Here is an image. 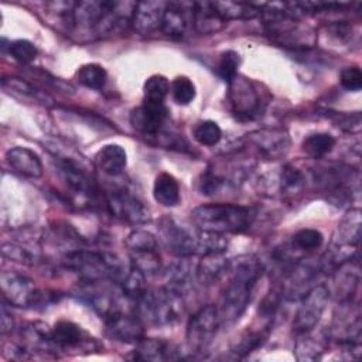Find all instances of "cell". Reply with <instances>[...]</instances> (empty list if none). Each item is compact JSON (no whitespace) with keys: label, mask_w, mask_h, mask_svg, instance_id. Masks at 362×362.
I'll return each mask as SVG.
<instances>
[{"label":"cell","mask_w":362,"mask_h":362,"mask_svg":"<svg viewBox=\"0 0 362 362\" xmlns=\"http://www.w3.org/2000/svg\"><path fill=\"white\" fill-rule=\"evenodd\" d=\"M230 279L223 290L219 315L221 322H235L252 301L255 287L263 274V264L255 256H243L230 262Z\"/></svg>","instance_id":"1"},{"label":"cell","mask_w":362,"mask_h":362,"mask_svg":"<svg viewBox=\"0 0 362 362\" xmlns=\"http://www.w3.org/2000/svg\"><path fill=\"white\" fill-rule=\"evenodd\" d=\"M253 219V211L238 204H204L191 211V221L194 226L201 230L222 235L243 233L252 226Z\"/></svg>","instance_id":"2"},{"label":"cell","mask_w":362,"mask_h":362,"mask_svg":"<svg viewBox=\"0 0 362 362\" xmlns=\"http://www.w3.org/2000/svg\"><path fill=\"white\" fill-rule=\"evenodd\" d=\"M263 25L266 34L281 47L293 49H310L317 41L315 30L300 18L283 13L274 3L262 6Z\"/></svg>","instance_id":"3"},{"label":"cell","mask_w":362,"mask_h":362,"mask_svg":"<svg viewBox=\"0 0 362 362\" xmlns=\"http://www.w3.org/2000/svg\"><path fill=\"white\" fill-rule=\"evenodd\" d=\"M62 264L75 273L82 283H120L124 276L120 260L106 252L79 249L65 255Z\"/></svg>","instance_id":"4"},{"label":"cell","mask_w":362,"mask_h":362,"mask_svg":"<svg viewBox=\"0 0 362 362\" xmlns=\"http://www.w3.org/2000/svg\"><path fill=\"white\" fill-rule=\"evenodd\" d=\"M136 313L147 325H173L184 313L182 294L168 286L147 288L136 303Z\"/></svg>","instance_id":"5"},{"label":"cell","mask_w":362,"mask_h":362,"mask_svg":"<svg viewBox=\"0 0 362 362\" xmlns=\"http://www.w3.org/2000/svg\"><path fill=\"white\" fill-rule=\"evenodd\" d=\"M158 239L168 252L178 257H189L201 253V229L185 226L173 218H163L158 223Z\"/></svg>","instance_id":"6"},{"label":"cell","mask_w":362,"mask_h":362,"mask_svg":"<svg viewBox=\"0 0 362 362\" xmlns=\"http://www.w3.org/2000/svg\"><path fill=\"white\" fill-rule=\"evenodd\" d=\"M126 247L132 267L146 277H154L161 272V257L157 238L143 229H136L126 238Z\"/></svg>","instance_id":"7"},{"label":"cell","mask_w":362,"mask_h":362,"mask_svg":"<svg viewBox=\"0 0 362 362\" xmlns=\"http://www.w3.org/2000/svg\"><path fill=\"white\" fill-rule=\"evenodd\" d=\"M228 102L232 113L240 120L259 117L266 106L257 86L242 75L228 82Z\"/></svg>","instance_id":"8"},{"label":"cell","mask_w":362,"mask_h":362,"mask_svg":"<svg viewBox=\"0 0 362 362\" xmlns=\"http://www.w3.org/2000/svg\"><path fill=\"white\" fill-rule=\"evenodd\" d=\"M57 168L71 198L82 206L96 205L99 191L90 175L72 158L57 157Z\"/></svg>","instance_id":"9"},{"label":"cell","mask_w":362,"mask_h":362,"mask_svg":"<svg viewBox=\"0 0 362 362\" xmlns=\"http://www.w3.org/2000/svg\"><path fill=\"white\" fill-rule=\"evenodd\" d=\"M106 211L117 221L129 225H141L150 221L148 208L130 191L115 188L103 194Z\"/></svg>","instance_id":"10"},{"label":"cell","mask_w":362,"mask_h":362,"mask_svg":"<svg viewBox=\"0 0 362 362\" xmlns=\"http://www.w3.org/2000/svg\"><path fill=\"white\" fill-rule=\"evenodd\" d=\"M51 339L55 354H89L100 349L99 342L82 327L72 321H58L51 328Z\"/></svg>","instance_id":"11"},{"label":"cell","mask_w":362,"mask_h":362,"mask_svg":"<svg viewBox=\"0 0 362 362\" xmlns=\"http://www.w3.org/2000/svg\"><path fill=\"white\" fill-rule=\"evenodd\" d=\"M329 294L331 291L325 284H317L301 297V304L293 321V331L296 335L313 331L318 325L327 308Z\"/></svg>","instance_id":"12"},{"label":"cell","mask_w":362,"mask_h":362,"mask_svg":"<svg viewBox=\"0 0 362 362\" xmlns=\"http://www.w3.org/2000/svg\"><path fill=\"white\" fill-rule=\"evenodd\" d=\"M221 325V315L216 305H205L199 308L188 321L187 344L192 352L204 351L214 339Z\"/></svg>","instance_id":"13"},{"label":"cell","mask_w":362,"mask_h":362,"mask_svg":"<svg viewBox=\"0 0 362 362\" xmlns=\"http://www.w3.org/2000/svg\"><path fill=\"white\" fill-rule=\"evenodd\" d=\"M0 287L3 298L16 307L38 305L41 291L37 290L34 281L17 272H1Z\"/></svg>","instance_id":"14"},{"label":"cell","mask_w":362,"mask_h":362,"mask_svg":"<svg viewBox=\"0 0 362 362\" xmlns=\"http://www.w3.org/2000/svg\"><path fill=\"white\" fill-rule=\"evenodd\" d=\"M168 109L165 103H144L134 107L130 112L132 127L143 136L158 139V136L165 132L164 126L168 120Z\"/></svg>","instance_id":"15"},{"label":"cell","mask_w":362,"mask_h":362,"mask_svg":"<svg viewBox=\"0 0 362 362\" xmlns=\"http://www.w3.org/2000/svg\"><path fill=\"white\" fill-rule=\"evenodd\" d=\"M103 321L106 335L115 341L137 344L144 338V322L137 313L133 314L132 311H122Z\"/></svg>","instance_id":"16"},{"label":"cell","mask_w":362,"mask_h":362,"mask_svg":"<svg viewBox=\"0 0 362 362\" xmlns=\"http://www.w3.org/2000/svg\"><path fill=\"white\" fill-rule=\"evenodd\" d=\"M246 141L266 158L274 160L286 154L290 146V137L283 129H262L246 136Z\"/></svg>","instance_id":"17"},{"label":"cell","mask_w":362,"mask_h":362,"mask_svg":"<svg viewBox=\"0 0 362 362\" xmlns=\"http://www.w3.org/2000/svg\"><path fill=\"white\" fill-rule=\"evenodd\" d=\"M167 1L146 0L136 4L130 25L140 35L153 34L157 30H161L163 17L165 11Z\"/></svg>","instance_id":"18"},{"label":"cell","mask_w":362,"mask_h":362,"mask_svg":"<svg viewBox=\"0 0 362 362\" xmlns=\"http://www.w3.org/2000/svg\"><path fill=\"white\" fill-rule=\"evenodd\" d=\"M129 358L133 361H171L181 358V354L170 341L160 338H141Z\"/></svg>","instance_id":"19"},{"label":"cell","mask_w":362,"mask_h":362,"mask_svg":"<svg viewBox=\"0 0 362 362\" xmlns=\"http://www.w3.org/2000/svg\"><path fill=\"white\" fill-rule=\"evenodd\" d=\"M192 10V3L168 1L163 17L161 31L173 40H181L188 30V11Z\"/></svg>","instance_id":"20"},{"label":"cell","mask_w":362,"mask_h":362,"mask_svg":"<svg viewBox=\"0 0 362 362\" xmlns=\"http://www.w3.org/2000/svg\"><path fill=\"white\" fill-rule=\"evenodd\" d=\"M192 24L198 34L209 35L225 28L228 21L216 11L212 1L192 3Z\"/></svg>","instance_id":"21"},{"label":"cell","mask_w":362,"mask_h":362,"mask_svg":"<svg viewBox=\"0 0 362 362\" xmlns=\"http://www.w3.org/2000/svg\"><path fill=\"white\" fill-rule=\"evenodd\" d=\"M6 160L16 173L27 178H40L44 173L38 154L27 147H13L7 150Z\"/></svg>","instance_id":"22"},{"label":"cell","mask_w":362,"mask_h":362,"mask_svg":"<svg viewBox=\"0 0 362 362\" xmlns=\"http://www.w3.org/2000/svg\"><path fill=\"white\" fill-rule=\"evenodd\" d=\"M320 270L318 262L317 263H300L297 264L293 272L290 273L286 286L283 287V294H286L290 300H296L303 297L311 287L310 284L317 277Z\"/></svg>","instance_id":"23"},{"label":"cell","mask_w":362,"mask_h":362,"mask_svg":"<svg viewBox=\"0 0 362 362\" xmlns=\"http://www.w3.org/2000/svg\"><path fill=\"white\" fill-rule=\"evenodd\" d=\"M334 274V288L339 301H349L352 300L354 294L356 293L358 283H359V263L358 259L354 257L348 262L342 263L338 269L332 272Z\"/></svg>","instance_id":"24"},{"label":"cell","mask_w":362,"mask_h":362,"mask_svg":"<svg viewBox=\"0 0 362 362\" xmlns=\"http://www.w3.org/2000/svg\"><path fill=\"white\" fill-rule=\"evenodd\" d=\"M361 209H348L337 226L332 243L344 247L358 249L361 242Z\"/></svg>","instance_id":"25"},{"label":"cell","mask_w":362,"mask_h":362,"mask_svg":"<svg viewBox=\"0 0 362 362\" xmlns=\"http://www.w3.org/2000/svg\"><path fill=\"white\" fill-rule=\"evenodd\" d=\"M230 267V260L223 256V253H211L201 256L195 267V277L204 286H211L218 283Z\"/></svg>","instance_id":"26"},{"label":"cell","mask_w":362,"mask_h":362,"mask_svg":"<svg viewBox=\"0 0 362 362\" xmlns=\"http://www.w3.org/2000/svg\"><path fill=\"white\" fill-rule=\"evenodd\" d=\"M93 163L103 174L116 177L123 173L127 164L126 150L119 144L103 146L93 157Z\"/></svg>","instance_id":"27"},{"label":"cell","mask_w":362,"mask_h":362,"mask_svg":"<svg viewBox=\"0 0 362 362\" xmlns=\"http://www.w3.org/2000/svg\"><path fill=\"white\" fill-rule=\"evenodd\" d=\"M1 255L13 262H17L25 266L37 264L41 260L40 242L38 240H34L30 243H23L18 240L4 242L1 245Z\"/></svg>","instance_id":"28"},{"label":"cell","mask_w":362,"mask_h":362,"mask_svg":"<svg viewBox=\"0 0 362 362\" xmlns=\"http://www.w3.org/2000/svg\"><path fill=\"white\" fill-rule=\"evenodd\" d=\"M153 197L163 206H175L180 199V185L170 173H160L153 185Z\"/></svg>","instance_id":"29"},{"label":"cell","mask_w":362,"mask_h":362,"mask_svg":"<svg viewBox=\"0 0 362 362\" xmlns=\"http://www.w3.org/2000/svg\"><path fill=\"white\" fill-rule=\"evenodd\" d=\"M314 331V329H313ZM313 331L297 335L294 354L298 361H317L322 356L327 349L328 335L324 338L315 337Z\"/></svg>","instance_id":"30"},{"label":"cell","mask_w":362,"mask_h":362,"mask_svg":"<svg viewBox=\"0 0 362 362\" xmlns=\"http://www.w3.org/2000/svg\"><path fill=\"white\" fill-rule=\"evenodd\" d=\"M305 174L293 164H286L281 167L279 175V188L284 198L291 199L298 197L305 188Z\"/></svg>","instance_id":"31"},{"label":"cell","mask_w":362,"mask_h":362,"mask_svg":"<svg viewBox=\"0 0 362 362\" xmlns=\"http://www.w3.org/2000/svg\"><path fill=\"white\" fill-rule=\"evenodd\" d=\"M216 11L228 20H252L262 16V6L243 1H212Z\"/></svg>","instance_id":"32"},{"label":"cell","mask_w":362,"mask_h":362,"mask_svg":"<svg viewBox=\"0 0 362 362\" xmlns=\"http://www.w3.org/2000/svg\"><path fill=\"white\" fill-rule=\"evenodd\" d=\"M270 327H272V324H266V325H263L262 328L259 327V329L246 331V332L239 338V341L233 345V348H232L230 352H232L236 358H243V356H246L247 354L253 352L255 349H257L259 346H262V344L267 339L269 332H270Z\"/></svg>","instance_id":"33"},{"label":"cell","mask_w":362,"mask_h":362,"mask_svg":"<svg viewBox=\"0 0 362 362\" xmlns=\"http://www.w3.org/2000/svg\"><path fill=\"white\" fill-rule=\"evenodd\" d=\"M335 146V139L334 136L328 134V133H314L310 134L308 137L304 139L301 147L303 151L311 157V158H324L327 154H329L332 151Z\"/></svg>","instance_id":"34"},{"label":"cell","mask_w":362,"mask_h":362,"mask_svg":"<svg viewBox=\"0 0 362 362\" xmlns=\"http://www.w3.org/2000/svg\"><path fill=\"white\" fill-rule=\"evenodd\" d=\"M170 93V82L164 75H151L147 78L143 86L144 103H164Z\"/></svg>","instance_id":"35"},{"label":"cell","mask_w":362,"mask_h":362,"mask_svg":"<svg viewBox=\"0 0 362 362\" xmlns=\"http://www.w3.org/2000/svg\"><path fill=\"white\" fill-rule=\"evenodd\" d=\"M146 276L139 272L134 267H130L129 272L124 273L123 279L120 280L119 286L123 291V294L132 301V303H137L139 298L144 294V291L147 290L146 287Z\"/></svg>","instance_id":"36"},{"label":"cell","mask_w":362,"mask_h":362,"mask_svg":"<svg viewBox=\"0 0 362 362\" xmlns=\"http://www.w3.org/2000/svg\"><path fill=\"white\" fill-rule=\"evenodd\" d=\"M78 82L89 89H102L107 81L106 69L99 64H85L76 71Z\"/></svg>","instance_id":"37"},{"label":"cell","mask_w":362,"mask_h":362,"mask_svg":"<svg viewBox=\"0 0 362 362\" xmlns=\"http://www.w3.org/2000/svg\"><path fill=\"white\" fill-rule=\"evenodd\" d=\"M192 136L201 146L212 147L222 139V129L214 120H204L194 127Z\"/></svg>","instance_id":"38"},{"label":"cell","mask_w":362,"mask_h":362,"mask_svg":"<svg viewBox=\"0 0 362 362\" xmlns=\"http://www.w3.org/2000/svg\"><path fill=\"white\" fill-rule=\"evenodd\" d=\"M324 242V236L320 230L313 229V228H304L297 230L293 235V247L296 250H303V252H313L318 247H321Z\"/></svg>","instance_id":"39"},{"label":"cell","mask_w":362,"mask_h":362,"mask_svg":"<svg viewBox=\"0 0 362 362\" xmlns=\"http://www.w3.org/2000/svg\"><path fill=\"white\" fill-rule=\"evenodd\" d=\"M182 260L173 264L167 272V281L168 287L182 294V290L188 286V281L191 279V267L187 262V257H181Z\"/></svg>","instance_id":"40"},{"label":"cell","mask_w":362,"mask_h":362,"mask_svg":"<svg viewBox=\"0 0 362 362\" xmlns=\"http://www.w3.org/2000/svg\"><path fill=\"white\" fill-rule=\"evenodd\" d=\"M170 90L173 95V99L178 105H188L195 99L197 89L194 82L188 76H177L171 83H170Z\"/></svg>","instance_id":"41"},{"label":"cell","mask_w":362,"mask_h":362,"mask_svg":"<svg viewBox=\"0 0 362 362\" xmlns=\"http://www.w3.org/2000/svg\"><path fill=\"white\" fill-rule=\"evenodd\" d=\"M239 65H240V55L236 51L228 49L221 54V58H219L218 66H216V72L228 83L238 75Z\"/></svg>","instance_id":"42"},{"label":"cell","mask_w":362,"mask_h":362,"mask_svg":"<svg viewBox=\"0 0 362 362\" xmlns=\"http://www.w3.org/2000/svg\"><path fill=\"white\" fill-rule=\"evenodd\" d=\"M8 52L13 57V59H16L21 65L31 64L38 55L37 47L27 40H16L10 42Z\"/></svg>","instance_id":"43"},{"label":"cell","mask_w":362,"mask_h":362,"mask_svg":"<svg viewBox=\"0 0 362 362\" xmlns=\"http://www.w3.org/2000/svg\"><path fill=\"white\" fill-rule=\"evenodd\" d=\"M341 86L346 90L356 92L362 86V72L358 66H346L339 75Z\"/></svg>","instance_id":"44"},{"label":"cell","mask_w":362,"mask_h":362,"mask_svg":"<svg viewBox=\"0 0 362 362\" xmlns=\"http://www.w3.org/2000/svg\"><path fill=\"white\" fill-rule=\"evenodd\" d=\"M335 123H337V126L341 127L344 132L355 133V132H359V129H361V115H359V112L337 115Z\"/></svg>","instance_id":"45"},{"label":"cell","mask_w":362,"mask_h":362,"mask_svg":"<svg viewBox=\"0 0 362 362\" xmlns=\"http://www.w3.org/2000/svg\"><path fill=\"white\" fill-rule=\"evenodd\" d=\"M0 325H1V335L11 334V331L14 329V320H13V315L7 311L6 305H3V307H1Z\"/></svg>","instance_id":"46"}]
</instances>
